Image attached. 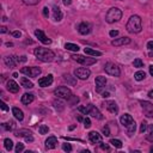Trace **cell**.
I'll return each instance as SVG.
<instances>
[{
	"label": "cell",
	"instance_id": "cell-1",
	"mask_svg": "<svg viewBox=\"0 0 153 153\" xmlns=\"http://www.w3.org/2000/svg\"><path fill=\"white\" fill-rule=\"evenodd\" d=\"M33 54H35V56H36L39 61H42V62H50V61H53V60L55 59L54 51L50 50V49H48V48L38 47V48H36V49L33 50Z\"/></svg>",
	"mask_w": 153,
	"mask_h": 153
},
{
	"label": "cell",
	"instance_id": "cell-2",
	"mask_svg": "<svg viewBox=\"0 0 153 153\" xmlns=\"http://www.w3.org/2000/svg\"><path fill=\"white\" fill-rule=\"evenodd\" d=\"M126 29L130 33H139L142 30V20H141V18L137 14L131 16L129 18L127 25H126Z\"/></svg>",
	"mask_w": 153,
	"mask_h": 153
},
{
	"label": "cell",
	"instance_id": "cell-3",
	"mask_svg": "<svg viewBox=\"0 0 153 153\" xmlns=\"http://www.w3.org/2000/svg\"><path fill=\"white\" fill-rule=\"evenodd\" d=\"M121 18H122V11H121L118 7H111V8L106 12V14H105V20H106L109 24L116 23V22H118Z\"/></svg>",
	"mask_w": 153,
	"mask_h": 153
},
{
	"label": "cell",
	"instance_id": "cell-4",
	"mask_svg": "<svg viewBox=\"0 0 153 153\" xmlns=\"http://www.w3.org/2000/svg\"><path fill=\"white\" fill-rule=\"evenodd\" d=\"M54 94L57 97V98H61V99H69L72 97V91L66 87V86H59L57 88H55L54 91Z\"/></svg>",
	"mask_w": 153,
	"mask_h": 153
},
{
	"label": "cell",
	"instance_id": "cell-5",
	"mask_svg": "<svg viewBox=\"0 0 153 153\" xmlns=\"http://www.w3.org/2000/svg\"><path fill=\"white\" fill-rule=\"evenodd\" d=\"M104 71H105V73H108L109 75H112V76H120L121 75L120 67L114 62H106L104 66Z\"/></svg>",
	"mask_w": 153,
	"mask_h": 153
},
{
	"label": "cell",
	"instance_id": "cell-6",
	"mask_svg": "<svg viewBox=\"0 0 153 153\" xmlns=\"http://www.w3.org/2000/svg\"><path fill=\"white\" fill-rule=\"evenodd\" d=\"M71 57H72L74 61L79 62V63H81V65H84V66H91V65H93V63L97 62V60H96L94 57H85V56L78 55V54H73Z\"/></svg>",
	"mask_w": 153,
	"mask_h": 153
},
{
	"label": "cell",
	"instance_id": "cell-7",
	"mask_svg": "<svg viewBox=\"0 0 153 153\" xmlns=\"http://www.w3.org/2000/svg\"><path fill=\"white\" fill-rule=\"evenodd\" d=\"M20 73L30 76V78H36L41 74V68L39 67H36V66H32V67H23L20 69Z\"/></svg>",
	"mask_w": 153,
	"mask_h": 153
},
{
	"label": "cell",
	"instance_id": "cell-8",
	"mask_svg": "<svg viewBox=\"0 0 153 153\" xmlns=\"http://www.w3.org/2000/svg\"><path fill=\"white\" fill-rule=\"evenodd\" d=\"M140 104H141V108H142L145 116L148 118H153V104L148 100H141Z\"/></svg>",
	"mask_w": 153,
	"mask_h": 153
},
{
	"label": "cell",
	"instance_id": "cell-9",
	"mask_svg": "<svg viewBox=\"0 0 153 153\" xmlns=\"http://www.w3.org/2000/svg\"><path fill=\"white\" fill-rule=\"evenodd\" d=\"M14 135L17 137H23L26 142H32L33 141V136H32V133L27 129H19V130H16L14 131Z\"/></svg>",
	"mask_w": 153,
	"mask_h": 153
},
{
	"label": "cell",
	"instance_id": "cell-10",
	"mask_svg": "<svg viewBox=\"0 0 153 153\" xmlns=\"http://www.w3.org/2000/svg\"><path fill=\"white\" fill-rule=\"evenodd\" d=\"M74 75L80 80H86L91 75V71L88 68H85V67H79L74 71Z\"/></svg>",
	"mask_w": 153,
	"mask_h": 153
},
{
	"label": "cell",
	"instance_id": "cell-11",
	"mask_svg": "<svg viewBox=\"0 0 153 153\" xmlns=\"http://www.w3.org/2000/svg\"><path fill=\"white\" fill-rule=\"evenodd\" d=\"M106 82H108V80H106L105 76H102V75L97 76L96 80H94V84H96V91L99 92V93H102L103 90H104L105 86H106Z\"/></svg>",
	"mask_w": 153,
	"mask_h": 153
},
{
	"label": "cell",
	"instance_id": "cell-12",
	"mask_svg": "<svg viewBox=\"0 0 153 153\" xmlns=\"http://www.w3.org/2000/svg\"><path fill=\"white\" fill-rule=\"evenodd\" d=\"M86 108H87V115H91L92 117H94V118H97V120H102V118H103L102 112H100L94 105H92V104H87Z\"/></svg>",
	"mask_w": 153,
	"mask_h": 153
},
{
	"label": "cell",
	"instance_id": "cell-13",
	"mask_svg": "<svg viewBox=\"0 0 153 153\" xmlns=\"http://www.w3.org/2000/svg\"><path fill=\"white\" fill-rule=\"evenodd\" d=\"M91 30H92V25L87 22H82L78 25V31L80 35H88L91 32Z\"/></svg>",
	"mask_w": 153,
	"mask_h": 153
},
{
	"label": "cell",
	"instance_id": "cell-14",
	"mask_svg": "<svg viewBox=\"0 0 153 153\" xmlns=\"http://www.w3.org/2000/svg\"><path fill=\"white\" fill-rule=\"evenodd\" d=\"M104 105L106 106V109H108V111L110 114H112V115H117L118 114V105L116 104L115 100H108V102L104 103Z\"/></svg>",
	"mask_w": 153,
	"mask_h": 153
},
{
	"label": "cell",
	"instance_id": "cell-15",
	"mask_svg": "<svg viewBox=\"0 0 153 153\" xmlns=\"http://www.w3.org/2000/svg\"><path fill=\"white\" fill-rule=\"evenodd\" d=\"M35 36L43 43V44H50L51 43V39L50 38H48L47 36H45V33L42 31V30H39V29H37V30H35Z\"/></svg>",
	"mask_w": 153,
	"mask_h": 153
},
{
	"label": "cell",
	"instance_id": "cell-16",
	"mask_svg": "<svg viewBox=\"0 0 153 153\" xmlns=\"http://www.w3.org/2000/svg\"><path fill=\"white\" fill-rule=\"evenodd\" d=\"M53 80H54L53 74H48V75H45V76L38 79V85H39L41 87H47V86H50V85L53 84Z\"/></svg>",
	"mask_w": 153,
	"mask_h": 153
},
{
	"label": "cell",
	"instance_id": "cell-17",
	"mask_svg": "<svg viewBox=\"0 0 153 153\" xmlns=\"http://www.w3.org/2000/svg\"><path fill=\"white\" fill-rule=\"evenodd\" d=\"M88 140H90V142L93 143V145H96V143L99 145L100 142H103L102 135H100L99 133H97V131H90V133H88Z\"/></svg>",
	"mask_w": 153,
	"mask_h": 153
},
{
	"label": "cell",
	"instance_id": "cell-18",
	"mask_svg": "<svg viewBox=\"0 0 153 153\" xmlns=\"http://www.w3.org/2000/svg\"><path fill=\"white\" fill-rule=\"evenodd\" d=\"M129 43H130V38L129 37H126V36L120 37V38H115L111 42V44L115 45V47H121V45H126V44H129Z\"/></svg>",
	"mask_w": 153,
	"mask_h": 153
},
{
	"label": "cell",
	"instance_id": "cell-19",
	"mask_svg": "<svg viewBox=\"0 0 153 153\" xmlns=\"http://www.w3.org/2000/svg\"><path fill=\"white\" fill-rule=\"evenodd\" d=\"M120 122H121L122 126H124V127L127 128L131 122H134V118H133L131 115H129V114H123V115L120 117Z\"/></svg>",
	"mask_w": 153,
	"mask_h": 153
},
{
	"label": "cell",
	"instance_id": "cell-20",
	"mask_svg": "<svg viewBox=\"0 0 153 153\" xmlns=\"http://www.w3.org/2000/svg\"><path fill=\"white\" fill-rule=\"evenodd\" d=\"M6 87H7V90H8L10 92H12V93H17V92L19 91V85H18L14 80H8L7 84H6Z\"/></svg>",
	"mask_w": 153,
	"mask_h": 153
},
{
	"label": "cell",
	"instance_id": "cell-21",
	"mask_svg": "<svg viewBox=\"0 0 153 153\" xmlns=\"http://www.w3.org/2000/svg\"><path fill=\"white\" fill-rule=\"evenodd\" d=\"M56 145H57V139L55 136H49L45 140V148L47 149H53L56 147Z\"/></svg>",
	"mask_w": 153,
	"mask_h": 153
},
{
	"label": "cell",
	"instance_id": "cell-22",
	"mask_svg": "<svg viewBox=\"0 0 153 153\" xmlns=\"http://www.w3.org/2000/svg\"><path fill=\"white\" fill-rule=\"evenodd\" d=\"M4 62H5L6 66H8L10 68H14L16 65H17V59H16V56H10V55H7V56L4 57Z\"/></svg>",
	"mask_w": 153,
	"mask_h": 153
},
{
	"label": "cell",
	"instance_id": "cell-23",
	"mask_svg": "<svg viewBox=\"0 0 153 153\" xmlns=\"http://www.w3.org/2000/svg\"><path fill=\"white\" fill-rule=\"evenodd\" d=\"M62 17H63V14H62L60 7L59 6H54L53 7V18H54V20L55 22H60L62 19Z\"/></svg>",
	"mask_w": 153,
	"mask_h": 153
},
{
	"label": "cell",
	"instance_id": "cell-24",
	"mask_svg": "<svg viewBox=\"0 0 153 153\" xmlns=\"http://www.w3.org/2000/svg\"><path fill=\"white\" fill-rule=\"evenodd\" d=\"M33 99H35V96L32 93H24L22 96V103L25 105H29L30 103H32Z\"/></svg>",
	"mask_w": 153,
	"mask_h": 153
},
{
	"label": "cell",
	"instance_id": "cell-25",
	"mask_svg": "<svg viewBox=\"0 0 153 153\" xmlns=\"http://www.w3.org/2000/svg\"><path fill=\"white\" fill-rule=\"evenodd\" d=\"M63 80H65L67 84L72 85V86H74V85L76 84V76H73V75H71V74H63Z\"/></svg>",
	"mask_w": 153,
	"mask_h": 153
},
{
	"label": "cell",
	"instance_id": "cell-26",
	"mask_svg": "<svg viewBox=\"0 0 153 153\" xmlns=\"http://www.w3.org/2000/svg\"><path fill=\"white\" fill-rule=\"evenodd\" d=\"M12 114H13V116H14L18 121H23L24 114H23V111H22L19 108H13V109H12Z\"/></svg>",
	"mask_w": 153,
	"mask_h": 153
},
{
	"label": "cell",
	"instance_id": "cell-27",
	"mask_svg": "<svg viewBox=\"0 0 153 153\" xmlns=\"http://www.w3.org/2000/svg\"><path fill=\"white\" fill-rule=\"evenodd\" d=\"M84 53L86 55H91V56H100L102 55V51H98V50H94V49H91V48H85Z\"/></svg>",
	"mask_w": 153,
	"mask_h": 153
},
{
	"label": "cell",
	"instance_id": "cell-28",
	"mask_svg": "<svg viewBox=\"0 0 153 153\" xmlns=\"http://www.w3.org/2000/svg\"><path fill=\"white\" fill-rule=\"evenodd\" d=\"M20 84H22V86L25 87V88H32V87H33V84H32L27 78H22V79H20Z\"/></svg>",
	"mask_w": 153,
	"mask_h": 153
},
{
	"label": "cell",
	"instance_id": "cell-29",
	"mask_svg": "<svg viewBox=\"0 0 153 153\" xmlns=\"http://www.w3.org/2000/svg\"><path fill=\"white\" fill-rule=\"evenodd\" d=\"M2 128L6 130H14L16 128V122L14 121H8L6 123H2Z\"/></svg>",
	"mask_w": 153,
	"mask_h": 153
},
{
	"label": "cell",
	"instance_id": "cell-30",
	"mask_svg": "<svg viewBox=\"0 0 153 153\" xmlns=\"http://www.w3.org/2000/svg\"><path fill=\"white\" fill-rule=\"evenodd\" d=\"M65 48L67 49V50H71V51H75V53H78L79 51V45H76V44H74V43H66L65 44Z\"/></svg>",
	"mask_w": 153,
	"mask_h": 153
},
{
	"label": "cell",
	"instance_id": "cell-31",
	"mask_svg": "<svg viewBox=\"0 0 153 153\" xmlns=\"http://www.w3.org/2000/svg\"><path fill=\"white\" fill-rule=\"evenodd\" d=\"M146 78V73L143 72V71H137L135 74H134V79L136 80V81H141V80H143Z\"/></svg>",
	"mask_w": 153,
	"mask_h": 153
},
{
	"label": "cell",
	"instance_id": "cell-32",
	"mask_svg": "<svg viewBox=\"0 0 153 153\" xmlns=\"http://www.w3.org/2000/svg\"><path fill=\"white\" fill-rule=\"evenodd\" d=\"M135 130H136V123H135V121H134V122H131V123L127 127V133H128L129 136H131V135L135 133Z\"/></svg>",
	"mask_w": 153,
	"mask_h": 153
},
{
	"label": "cell",
	"instance_id": "cell-33",
	"mask_svg": "<svg viewBox=\"0 0 153 153\" xmlns=\"http://www.w3.org/2000/svg\"><path fill=\"white\" fill-rule=\"evenodd\" d=\"M4 145H5V148H6L7 151H11V149L13 148V142H12L11 139H5V140H4Z\"/></svg>",
	"mask_w": 153,
	"mask_h": 153
},
{
	"label": "cell",
	"instance_id": "cell-34",
	"mask_svg": "<svg viewBox=\"0 0 153 153\" xmlns=\"http://www.w3.org/2000/svg\"><path fill=\"white\" fill-rule=\"evenodd\" d=\"M110 143L116 147V148H122V141L121 140H117V139H111L110 140Z\"/></svg>",
	"mask_w": 153,
	"mask_h": 153
},
{
	"label": "cell",
	"instance_id": "cell-35",
	"mask_svg": "<svg viewBox=\"0 0 153 153\" xmlns=\"http://www.w3.org/2000/svg\"><path fill=\"white\" fill-rule=\"evenodd\" d=\"M38 131H39V134L44 135V134H48L49 128H48V126H45V124H41V126L38 127Z\"/></svg>",
	"mask_w": 153,
	"mask_h": 153
},
{
	"label": "cell",
	"instance_id": "cell-36",
	"mask_svg": "<svg viewBox=\"0 0 153 153\" xmlns=\"http://www.w3.org/2000/svg\"><path fill=\"white\" fill-rule=\"evenodd\" d=\"M133 66L136 67V68H141V67H143V62H142L141 59H135L133 61Z\"/></svg>",
	"mask_w": 153,
	"mask_h": 153
},
{
	"label": "cell",
	"instance_id": "cell-37",
	"mask_svg": "<svg viewBox=\"0 0 153 153\" xmlns=\"http://www.w3.org/2000/svg\"><path fill=\"white\" fill-rule=\"evenodd\" d=\"M39 1L41 0H23V2L25 5H29V6H35V5L39 4Z\"/></svg>",
	"mask_w": 153,
	"mask_h": 153
},
{
	"label": "cell",
	"instance_id": "cell-38",
	"mask_svg": "<svg viewBox=\"0 0 153 153\" xmlns=\"http://www.w3.org/2000/svg\"><path fill=\"white\" fill-rule=\"evenodd\" d=\"M147 126H148V123L146 122V121H142L141 122V126H140V133H145L146 131V129H147Z\"/></svg>",
	"mask_w": 153,
	"mask_h": 153
},
{
	"label": "cell",
	"instance_id": "cell-39",
	"mask_svg": "<svg viewBox=\"0 0 153 153\" xmlns=\"http://www.w3.org/2000/svg\"><path fill=\"white\" fill-rule=\"evenodd\" d=\"M103 134H104V136H110V135H111V131H110L109 124H108V126H105V127L103 128Z\"/></svg>",
	"mask_w": 153,
	"mask_h": 153
},
{
	"label": "cell",
	"instance_id": "cell-40",
	"mask_svg": "<svg viewBox=\"0 0 153 153\" xmlns=\"http://www.w3.org/2000/svg\"><path fill=\"white\" fill-rule=\"evenodd\" d=\"M62 149H63L65 152H72V146H71V143H63V145H62Z\"/></svg>",
	"mask_w": 153,
	"mask_h": 153
},
{
	"label": "cell",
	"instance_id": "cell-41",
	"mask_svg": "<svg viewBox=\"0 0 153 153\" xmlns=\"http://www.w3.org/2000/svg\"><path fill=\"white\" fill-rule=\"evenodd\" d=\"M24 151V145L23 143H17V146H16V152L17 153H20V152H23Z\"/></svg>",
	"mask_w": 153,
	"mask_h": 153
},
{
	"label": "cell",
	"instance_id": "cell-42",
	"mask_svg": "<svg viewBox=\"0 0 153 153\" xmlns=\"http://www.w3.org/2000/svg\"><path fill=\"white\" fill-rule=\"evenodd\" d=\"M82 122H84V127H85V128H90V127H91V121H90V118H88V117L84 118V120H82Z\"/></svg>",
	"mask_w": 153,
	"mask_h": 153
},
{
	"label": "cell",
	"instance_id": "cell-43",
	"mask_svg": "<svg viewBox=\"0 0 153 153\" xmlns=\"http://www.w3.org/2000/svg\"><path fill=\"white\" fill-rule=\"evenodd\" d=\"M42 12H43V16H44L45 18L49 17V8H48V7H43V11H42Z\"/></svg>",
	"mask_w": 153,
	"mask_h": 153
},
{
	"label": "cell",
	"instance_id": "cell-44",
	"mask_svg": "<svg viewBox=\"0 0 153 153\" xmlns=\"http://www.w3.org/2000/svg\"><path fill=\"white\" fill-rule=\"evenodd\" d=\"M109 35H110V37H116L118 35V30H111L109 32Z\"/></svg>",
	"mask_w": 153,
	"mask_h": 153
},
{
	"label": "cell",
	"instance_id": "cell-45",
	"mask_svg": "<svg viewBox=\"0 0 153 153\" xmlns=\"http://www.w3.org/2000/svg\"><path fill=\"white\" fill-rule=\"evenodd\" d=\"M12 36H13V37L19 38V37L22 36V32H20V31H12Z\"/></svg>",
	"mask_w": 153,
	"mask_h": 153
},
{
	"label": "cell",
	"instance_id": "cell-46",
	"mask_svg": "<svg viewBox=\"0 0 153 153\" xmlns=\"http://www.w3.org/2000/svg\"><path fill=\"white\" fill-rule=\"evenodd\" d=\"M99 146H100V148H102V149H105V151H109V149H110V148H109V146H108L106 143L100 142V143H99Z\"/></svg>",
	"mask_w": 153,
	"mask_h": 153
},
{
	"label": "cell",
	"instance_id": "cell-47",
	"mask_svg": "<svg viewBox=\"0 0 153 153\" xmlns=\"http://www.w3.org/2000/svg\"><path fill=\"white\" fill-rule=\"evenodd\" d=\"M1 109H2V111H8V106L4 102H1Z\"/></svg>",
	"mask_w": 153,
	"mask_h": 153
},
{
	"label": "cell",
	"instance_id": "cell-48",
	"mask_svg": "<svg viewBox=\"0 0 153 153\" xmlns=\"http://www.w3.org/2000/svg\"><path fill=\"white\" fill-rule=\"evenodd\" d=\"M147 48L149 50H153V41H148L147 42Z\"/></svg>",
	"mask_w": 153,
	"mask_h": 153
},
{
	"label": "cell",
	"instance_id": "cell-49",
	"mask_svg": "<svg viewBox=\"0 0 153 153\" xmlns=\"http://www.w3.org/2000/svg\"><path fill=\"white\" fill-rule=\"evenodd\" d=\"M62 2H63V5H66V6H69V5L72 4V0H62Z\"/></svg>",
	"mask_w": 153,
	"mask_h": 153
},
{
	"label": "cell",
	"instance_id": "cell-50",
	"mask_svg": "<svg viewBox=\"0 0 153 153\" xmlns=\"http://www.w3.org/2000/svg\"><path fill=\"white\" fill-rule=\"evenodd\" d=\"M1 33H5V32H7V27L6 26H1Z\"/></svg>",
	"mask_w": 153,
	"mask_h": 153
},
{
	"label": "cell",
	"instance_id": "cell-51",
	"mask_svg": "<svg viewBox=\"0 0 153 153\" xmlns=\"http://www.w3.org/2000/svg\"><path fill=\"white\" fill-rule=\"evenodd\" d=\"M26 61V56H20L19 57V62H25Z\"/></svg>",
	"mask_w": 153,
	"mask_h": 153
},
{
	"label": "cell",
	"instance_id": "cell-52",
	"mask_svg": "<svg viewBox=\"0 0 153 153\" xmlns=\"http://www.w3.org/2000/svg\"><path fill=\"white\" fill-rule=\"evenodd\" d=\"M149 74L153 76V65H151V66H149Z\"/></svg>",
	"mask_w": 153,
	"mask_h": 153
},
{
	"label": "cell",
	"instance_id": "cell-53",
	"mask_svg": "<svg viewBox=\"0 0 153 153\" xmlns=\"http://www.w3.org/2000/svg\"><path fill=\"white\" fill-rule=\"evenodd\" d=\"M148 97H149V98H153V90H151V91L148 92Z\"/></svg>",
	"mask_w": 153,
	"mask_h": 153
},
{
	"label": "cell",
	"instance_id": "cell-54",
	"mask_svg": "<svg viewBox=\"0 0 153 153\" xmlns=\"http://www.w3.org/2000/svg\"><path fill=\"white\" fill-rule=\"evenodd\" d=\"M6 47H13V43H11V42H7V43H6Z\"/></svg>",
	"mask_w": 153,
	"mask_h": 153
},
{
	"label": "cell",
	"instance_id": "cell-55",
	"mask_svg": "<svg viewBox=\"0 0 153 153\" xmlns=\"http://www.w3.org/2000/svg\"><path fill=\"white\" fill-rule=\"evenodd\" d=\"M148 56H149V57H153V50H151V51H149V54H148Z\"/></svg>",
	"mask_w": 153,
	"mask_h": 153
},
{
	"label": "cell",
	"instance_id": "cell-56",
	"mask_svg": "<svg viewBox=\"0 0 153 153\" xmlns=\"http://www.w3.org/2000/svg\"><path fill=\"white\" fill-rule=\"evenodd\" d=\"M74 128H75V126H71V127H69V130H73Z\"/></svg>",
	"mask_w": 153,
	"mask_h": 153
},
{
	"label": "cell",
	"instance_id": "cell-57",
	"mask_svg": "<svg viewBox=\"0 0 153 153\" xmlns=\"http://www.w3.org/2000/svg\"><path fill=\"white\" fill-rule=\"evenodd\" d=\"M13 76L14 78H18V73H13Z\"/></svg>",
	"mask_w": 153,
	"mask_h": 153
},
{
	"label": "cell",
	"instance_id": "cell-58",
	"mask_svg": "<svg viewBox=\"0 0 153 153\" xmlns=\"http://www.w3.org/2000/svg\"><path fill=\"white\" fill-rule=\"evenodd\" d=\"M151 152H153V147H151Z\"/></svg>",
	"mask_w": 153,
	"mask_h": 153
}]
</instances>
